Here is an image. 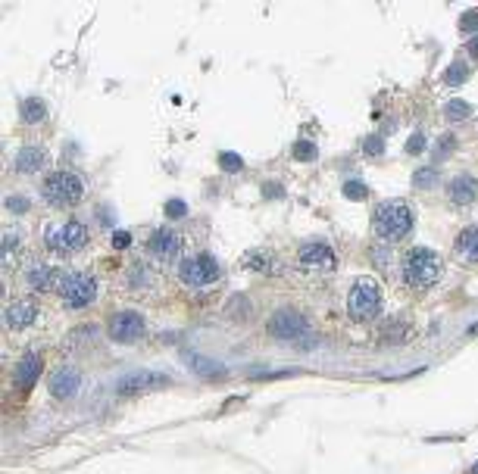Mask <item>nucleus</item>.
<instances>
[{
    "instance_id": "obj_5",
    "label": "nucleus",
    "mask_w": 478,
    "mask_h": 474,
    "mask_svg": "<svg viewBox=\"0 0 478 474\" xmlns=\"http://www.w3.org/2000/svg\"><path fill=\"white\" fill-rule=\"evenodd\" d=\"M57 290H60V297H63L66 306L82 309V306H88L91 299L97 297V281L85 272H66V275H60Z\"/></svg>"
},
{
    "instance_id": "obj_31",
    "label": "nucleus",
    "mask_w": 478,
    "mask_h": 474,
    "mask_svg": "<svg viewBox=\"0 0 478 474\" xmlns=\"http://www.w3.org/2000/svg\"><path fill=\"white\" fill-rule=\"evenodd\" d=\"M4 206H6V212H16V216H22V212H28V200H26V197H6Z\"/></svg>"
},
{
    "instance_id": "obj_20",
    "label": "nucleus",
    "mask_w": 478,
    "mask_h": 474,
    "mask_svg": "<svg viewBox=\"0 0 478 474\" xmlns=\"http://www.w3.org/2000/svg\"><path fill=\"white\" fill-rule=\"evenodd\" d=\"M19 116H22V122L38 125V122H44V116H47V104L41 97H26L19 104Z\"/></svg>"
},
{
    "instance_id": "obj_19",
    "label": "nucleus",
    "mask_w": 478,
    "mask_h": 474,
    "mask_svg": "<svg viewBox=\"0 0 478 474\" xmlns=\"http://www.w3.org/2000/svg\"><path fill=\"white\" fill-rule=\"evenodd\" d=\"M188 365H191V371H197V375H203V377H225V365L207 359V356L188 353Z\"/></svg>"
},
{
    "instance_id": "obj_3",
    "label": "nucleus",
    "mask_w": 478,
    "mask_h": 474,
    "mask_svg": "<svg viewBox=\"0 0 478 474\" xmlns=\"http://www.w3.org/2000/svg\"><path fill=\"white\" fill-rule=\"evenodd\" d=\"M41 194L50 206H75L78 200L85 197V181L75 175V172H50L41 184Z\"/></svg>"
},
{
    "instance_id": "obj_16",
    "label": "nucleus",
    "mask_w": 478,
    "mask_h": 474,
    "mask_svg": "<svg viewBox=\"0 0 478 474\" xmlns=\"http://www.w3.org/2000/svg\"><path fill=\"white\" fill-rule=\"evenodd\" d=\"M41 356L38 353H26L19 359V365H16V384L19 387H35V381L41 377Z\"/></svg>"
},
{
    "instance_id": "obj_13",
    "label": "nucleus",
    "mask_w": 478,
    "mask_h": 474,
    "mask_svg": "<svg viewBox=\"0 0 478 474\" xmlns=\"http://www.w3.org/2000/svg\"><path fill=\"white\" fill-rule=\"evenodd\" d=\"M172 377L169 375H156V371H135V375H125L116 390L119 393H138V390H151V387H169Z\"/></svg>"
},
{
    "instance_id": "obj_35",
    "label": "nucleus",
    "mask_w": 478,
    "mask_h": 474,
    "mask_svg": "<svg viewBox=\"0 0 478 474\" xmlns=\"http://www.w3.org/2000/svg\"><path fill=\"white\" fill-rule=\"evenodd\" d=\"M129 243H131V234H129V231H116V234H113V247H116V250H125Z\"/></svg>"
},
{
    "instance_id": "obj_30",
    "label": "nucleus",
    "mask_w": 478,
    "mask_h": 474,
    "mask_svg": "<svg viewBox=\"0 0 478 474\" xmlns=\"http://www.w3.org/2000/svg\"><path fill=\"white\" fill-rule=\"evenodd\" d=\"M422 150H425V134H422V131H413L410 140H406V153L416 156V153H422Z\"/></svg>"
},
{
    "instance_id": "obj_29",
    "label": "nucleus",
    "mask_w": 478,
    "mask_h": 474,
    "mask_svg": "<svg viewBox=\"0 0 478 474\" xmlns=\"http://www.w3.org/2000/svg\"><path fill=\"white\" fill-rule=\"evenodd\" d=\"M363 153L366 156H381L385 153V140H381L379 134H369V138L363 140Z\"/></svg>"
},
{
    "instance_id": "obj_8",
    "label": "nucleus",
    "mask_w": 478,
    "mask_h": 474,
    "mask_svg": "<svg viewBox=\"0 0 478 474\" xmlns=\"http://www.w3.org/2000/svg\"><path fill=\"white\" fill-rule=\"evenodd\" d=\"M85 243H88V228L82 222H63L47 234V247L57 253V256H72Z\"/></svg>"
},
{
    "instance_id": "obj_27",
    "label": "nucleus",
    "mask_w": 478,
    "mask_h": 474,
    "mask_svg": "<svg viewBox=\"0 0 478 474\" xmlns=\"http://www.w3.org/2000/svg\"><path fill=\"white\" fill-rule=\"evenodd\" d=\"M344 197L347 200H366L369 197V187L363 181H344Z\"/></svg>"
},
{
    "instance_id": "obj_36",
    "label": "nucleus",
    "mask_w": 478,
    "mask_h": 474,
    "mask_svg": "<svg viewBox=\"0 0 478 474\" xmlns=\"http://www.w3.org/2000/svg\"><path fill=\"white\" fill-rule=\"evenodd\" d=\"M263 194L266 197H281L285 191H281V184H263Z\"/></svg>"
},
{
    "instance_id": "obj_17",
    "label": "nucleus",
    "mask_w": 478,
    "mask_h": 474,
    "mask_svg": "<svg viewBox=\"0 0 478 474\" xmlns=\"http://www.w3.org/2000/svg\"><path fill=\"white\" fill-rule=\"evenodd\" d=\"M447 194H450V200L457 203V206H469V203L478 197V184H475L472 175H457V178L450 181Z\"/></svg>"
},
{
    "instance_id": "obj_15",
    "label": "nucleus",
    "mask_w": 478,
    "mask_h": 474,
    "mask_svg": "<svg viewBox=\"0 0 478 474\" xmlns=\"http://www.w3.org/2000/svg\"><path fill=\"white\" fill-rule=\"evenodd\" d=\"M26 281H28V287L31 290H38V294H44V290H53L60 284V275L53 272L50 265H44V263H35L26 272Z\"/></svg>"
},
{
    "instance_id": "obj_25",
    "label": "nucleus",
    "mask_w": 478,
    "mask_h": 474,
    "mask_svg": "<svg viewBox=\"0 0 478 474\" xmlns=\"http://www.w3.org/2000/svg\"><path fill=\"white\" fill-rule=\"evenodd\" d=\"M219 169H225V172H241V169H244V160H241L238 153H232V150H222V153H219Z\"/></svg>"
},
{
    "instance_id": "obj_38",
    "label": "nucleus",
    "mask_w": 478,
    "mask_h": 474,
    "mask_svg": "<svg viewBox=\"0 0 478 474\" xmlns=\"http://www.w3.org/2000/svg\"><path fill=\"white\" fill-rule=\"evenodd\" d=\"M472 474H478V462H475V465H472Z\"/></svg>"
},
{
    "instance_id": "obj_6",
    "label": "nucleus",
    "mask_w": 478,
    "mask_h": 474,
    "mask_svg": "<svg viewBox=\"0 0 478 474\" xmlns=\"http://www.w3.org/2000/svg\"><path fill=\"white\" fill-rule=\"evenodd\" d=\"M269 334L276 337V341H281V343L303 341V337H310V321H307V315H303V312L278 309L269 319Z\"/></svg>"
},
{
    "instance_id": "obj_21",
    "label": "nucleus",
    "mask_w": 478,
    "mask_h": 474,
    "mask_svg": "<svg viewBox=\"0 0 478 474\" xmlns=\"http://www.w3.org/2000/svg\"><path fill=\"white\" fill-rule=\"evenodd\" d=\"M457 250L463 253L466 259L478 263V225L463 228V231H460V237H457Z\"/></svg>"
},
{
    "instance_id": "obj_2",
    "label": "nucleus",
    "mask_w": 478,
    "mask_h": 474,
    "mask_svg": "<svg viewBox=\"0 0 478 474\" xmlns=\"http://www.w3.org/2000/svg\"><path fill=\"white\" fill-rule=\"evenodd\" d=\"M375 231L379 237H385L388 243L401 241L413 231V212L403 200H385L379 209H375Z\"/></svg>"
},
{
    "instance_id": "obj_28",
    "label": "nucleus",
    "mask_w": 478,
    "mask_h": 474,
    "mask_svg": "<svg viewBox=\"0 0 478 474\" xmlns=\"http://www.w3.org/2000/svg\"><path fill=\"white\" fill-rule=\"evenodd\" d=\"M435 181H438V169H435V165L419 169L416 175H413V184H416V187H428V184H435Z\"/></svg>"
},
{
    "instance_id": "obj_26",
    "label": "nucleus",
    "mask_w": 478,
    "mask_h": 474,
    "mask_svg": "<svg viewBox=\"0 0 478 474\" xmlns=\"http://www.w3.org/2000/svg\"><path fill=\"white\" fill-rule=\"evenodd\" d=\"M244 265L247 268H260V272H272V256H266V253H247Z\"/></svg>"
},
{
    "instance_id": "obj_4",
    "label": "nucleus",
    "mask_w": 478,
    "mask_h": 474,
    "mask_svg": "<svg viewBox=\"0 0 478 474\" xmlns=\"http://www.w3.org/2000/svg\"><path fill=\"white\" fill-rule=\"evenodd\" d=\"M347 309L357 321H369L381 312V290L372 278H359L347 297Z\"/></svg>"
},
{
    "instance_id": "obj_12",
    "label": "nucleus",
    "mask_w": 478,
    "mask_h": 474,
    "mask_svg": "<svg viewBox=\"0 0 478 474\" xmlns=\"http://www.w3.org/2000/svg\"><path fill=\"white\" fill-rule=\"evenodd\" d=\"M78 387H82V375H78V368H72V365H60L50 375V393L57 399H72L78 393Z\"/></svg>"
},
{
    "instance_id": "obj_37",
    "label": "nucleus",
    "mask_w": 478,
    "mask_h": 474,
    "mask_svg": "<svg viewBox=\"0 0 478 474\" xmlns=\"http://www.w3.org/2000/svg\"><path fill=\"white\" fill-rule=\"evenodd\" d=\"M469 53L478 60V38H469Z\"/></svg>"
},
{
    "instance_id": "obj_11",
    "label": "nucleus",
    "mask_w": 478,
    "mask_h": 474,
    "mask_svg": "<svg viewBox=\"0 0 478 474\" xmlns=\"http://www.w3.org/2000/svg\"><path fill=\"white\" fill-rule=\"evenodd\" d=\"M151 253L156 259H163V263H175L182 256V237L175 231H169V228H160L151 237Z\"/></svg>"
},
{
    "instance_id": "obj_10",
    "label": "nucleus",
    "mask_w": 478,
    "mask_h": 474,
    "mask_svg": "<svg viewBox=\"0 0 478 474\" xmlns=\"http://www.w3.org/2000/svg\"><path fill=\"white\" fill-rule=\"evenodd\" d=\"M297 263L307 268V272H332V268H335V253H332L328 243H307V247H300Z\"/></svg>"
},
{
    "instance_id": "obj_9",
    "label": "nucleus",
    "mask_w": 478,
    "mask_h": 474,
    "mask_svg": "<svg viewBox=\"0 0 478 474\" xmlns=\"http://www.w3.org/2000/svg\"><path fill=\"white\" fill-rule=\"evenodd\" d=\"M144 315L141 312H119L109 319V337H113L116 343H135L144 337Z\"/></svg>"
},
{
    "instance_id": "obj_33",
    "label": "nucleus",
    "mask_w": 478,
    "mask_h": 474,
    "mask_svg": "<svg viewBox=\"0 0 478 474\" xmlns=\"http://www.w3.org/2000/svg\"><path fill=\"white\" fill-rule=\"evenodd\" d=\"M450 150H453V134H444V138H441V144H438V150H435V162L441 160V156H447Z\"/></svg>"
},
{
    "instance_id": "obj_24",
    "label": "nucleus",
    "mask_w": 478,
    "mask_h": 474,
    "mask_svg": "<svg viewBox=\"0 0 478 474\" xmlns=\"http://www.w3.org/2000/svg\"><path fill=\"white\" fill-rule=\"evenodd\" d=\"M444 113H447V118H453V122H463V118L472 116V106H469L466 100H450V104L444 106Z\"/></svg>"
},
{
    "instance_id": "obj_18",
    "label": "nucleus",
    "mask_w": 478,
    "mask_h": 474,
    "mask_svg": "<svg viewBox=\"0 0 478 474\" xmlns=\"http://www.w3.org/2000/svg\"><path fill=\"white\" fill-rule=\"evenodd\" d=\"M44 162H47V150H41V147H22L19 153H16V169L26 172V175L41 172Z\"/></svg>"
},
{
    "instance_id": "obj_7",
    "label": "nucleus",
    "mask_w": 478,
    "mask_h": 474,
    "mask_svg": "<svg viewBox=\"0 0 478 474\" xmlns=\"http://www.w3.org/2000/svg\"><path fill=\"white\" fill-rule=\"evenodd\" d=\"M219 275H222V268H219V263L210 256V253L191 256L178 265V278H182L188 287H207V284L219 281Z\"/></svg>"
},
{
    "instance_id": "obj_1",
    "label": "nucleus",
    "mask_w": 478,
    "mask_h": 474,
    "mask_svg": "<svg viewBox=\"0 0 478 474\" xmlns=\"http://www.w3.org/2000/svg\"><path fill=\"white\" fill-rule=\"evenodd\" d=\"M441 278V256L428 247H413L403 256V281L410 287H432Z\"/></svg>"
},
{
    "instance_id": "obj_22",
    "label": "nucleus",
    "mask_w": 478,
    "mask_h": 474,
    "mask_svg": "<svg viewBox=\"0 0 478 474\" xmlns=\"http://www.w3.org/2000/svg\"><path fill=\"white\" fill-rule=\"evenodd\" d=\"M463 82H469V62H453L447 72H444V84H450V88H460Z\"/></svg>"
},
{
    "instance_id": "obj_14",
    "label": "nucleus",
    "mask_w": 478,
    "mask_h": 474,
    "mask_svg": "<svg viewBox=\"0 0 478 474\" xmlns=\"http://www.w3.org/2000/svg\"><path fill=\"white\" fill-rule=\"evenodd\" d=\"M6 325H10L13 331H22V328H28L31 321L38 319V306L31 303V299H16V303L6 306Z\"/></svg>"
},
{
    "instance_id": "obj_32",
    "label": "nucleus",
    "mask_w": 478,
    "mask_h": 474,
    "mask_svg": "<svg viewBox=\"0 0 478 474\" xmlns=\"http://www.w3.org/2000/svg\"><path fill=\"white\" fill-rule=\"evenodd\" d=\"M185 212H188L185 200H169V203H166V216H169V219H182Z\"/></svg>"
},
{
    "instance_id": "obj_23",
    "label": "nucleus",
    "mask_w": 478,
    "mask_h": 474,
    "mask_svg": "<svg viewBox=\"0 0 478 474\" xmlns=\"http://www.w3.org/2000/svg\"><path fill=\"white\" fill-rule=\"evenodd\" d=\"M291 153H294L297 162H313V160L319 156V147L313 144V140H294V150H291Z\"/></svg>"
},
{
    "instance_id": "obj_34",
    "label": "nucleus",
    "mask_w": 478,
    "mask_h": 474,
    "mask_svg": "<svg viewBox=\"0 0 478 474\" xmlns=\"http://www.w3.org/2000/svg\"><path fill=\"white\" fill-rule=\"evenodd\" d=\"M460 28H463V31H475L478 28V13H466L463 19H460Z\"/></svg>"
}]
</instances>
